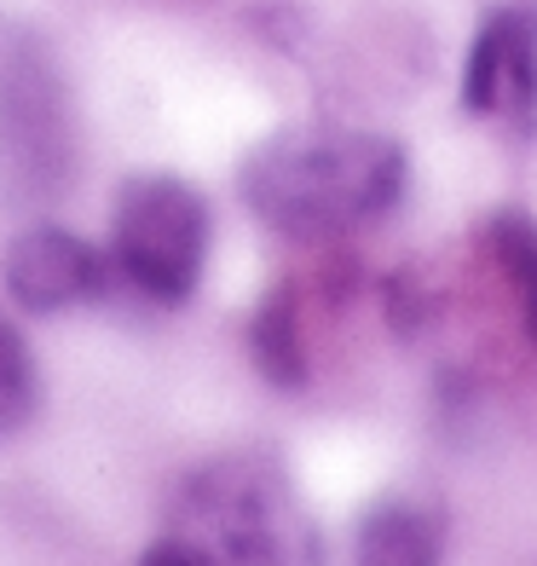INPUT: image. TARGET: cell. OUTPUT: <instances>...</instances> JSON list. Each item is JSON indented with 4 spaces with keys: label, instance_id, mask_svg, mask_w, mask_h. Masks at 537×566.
I'll list each match as a JSON object with an SVG mask.
<instances>
[{
    "label": "cell",
    "instance_id": "1",
    "mask_svg": "<svg viewBox=\"0 0 537 566\" xmlns=\"http://www.w3.org/2000/svg\"><path fill=\"white\" fill-rule=\"evenodd\" d=\"M399 139L365 134V127H289L249 150L238 168V191L249 214L295 243H329L370 226L404 197Z\"/></svg>",
    "mask_w": 537,
    "mask_h": 566
},
{
    "label": "cell",
    "instance_id": "2",
    "mask_svg": "<svg viewBox=\"0 0 537 566\" xmlns=\"http://www.w3.org/2000/svg\"><path fill=\"white\" fill-rule=\"evenodd\" d=\"M75 98L41 30L0 18V197L46 202L75 179Z\"/></svg>",
    "mask_w": 537,
    "mask_h": 566
},
{
    "label": "cell",
    "instance_id": "3",
    "mask_svg": "<svg viewBox=\"0 0 537 566\" xmlns=\"http://www.w3.org/2000/svg\"><path fill=\"white\" fill-rule=\"evenodd\" d=\"M214 214L179 174H134L116 197L110 261L122 283L150 306H186L209 266Z\"/></svg>",
    "mask_w": 537,
    "mask_h": 566
},
{
    "label": "cell",
    "instance_id": "4",
    "mask_svg": "<svg viewBox=\"0 0 537 566\" xmlns=\"http://www.w3.org/2000/svg\"><path fill=\"white\" fill-rule=\"evenodd\" d=\"M191 514L209 532V566H318V532L272 462L232 457L191 480Z\"/></svg>",
    "mask_w": 537,
    "mask_h": 566
},
{
    "label": "cell",
    "instance_id": "5",
    "mask_svg": "<svg viewBox=\"0 0 537 566\" xmlns=\"http://www.w3.org/2000/svg\"><path fill=\"white\" fill-rule=\"evenodd\" d=\"M0 277H7V295L35 318L110 295V261L64 226H30L23 238H12L0 254Z\"/></svg>",
    "mask_w": 537,
    "mask_h": 566
},
{
    "label": "cell",
    "instance_id": "6",
    "mask_svg": "<svg viewBox=\"0 0 537 566\" xmlns=\"http://www.w3.org/2000/svg\"><path fill=\"white\" fill-rule=\"evenodd\" d=\"M463 111L468 116H515L531 127L537 116V7H497L474 30L463 64Z\"/></svg>",
    "mask_w": 537,
    "mask_h": 566
},
{
    "label": "cell",
    "instance_id": "7",
    "mask_svg": "<svg viewBox=\"0 0 537 566\" xmlns=\"http://www.w3.org/2000/svg\"><path fill=\"white\" fill-rule=\"evenodd\" d=\"M440 521L417 503H376L358 521L352 566H440Z\"/></svg>",
    "mask_w": 537,
    "mask_h": 566
},
{
    "label": "cell",
    "instance_id": "8",
    "mask_svg": "<svg viewBox=\"0 0 537 566\" xmlns=\"http://www.w3.org/2000/svg\"><path fill=\"white\" fill-rule=\"evenodd\" d=\"M249 353L272 388H306V336L295 283H272V295L249 318Z\"/></svg>",
    "mask_w": 537,
    "mask_h": 566
},
{
    "label": "cell",
    "instance_id": "9",
    "mask_svg": "<svg viewBox=\"0 0 537 566\" xmlns=\"http://www.w3.org/2000/svg\"><path fill=\"white\" fill-rule=\"evenodd\" d=\"M485 243H492L503 277L515 283L520 318H526V329L537 336V220H526V214L508 209V214H497L492 226H485Z\"/></svg>",
    "mask_w": 537,
    "mask_h": 566
},
{
    "label": "cell",
    "instance_id": "10",
    "mask_svg": "<svg viewBox=\"0 0 537 566\" xmlns=\"http://www.w3.org/2000/svg\"><path fill=\"white\" fill-rule=\"evenodd\" d=\"M41 410V376H35V353L18 329L0 318V440L18 428H30Z\"/></svg>",
    "mask_w": 537,
    "mask_h": 566
},
{
    "label": "cell",
    "instance_id": "11",
    "mask_svg": "<svg viewBox=\"0 0 537 566\" xmlns=\"http://www.w3.org/2000/svg\"><path fill=\"white\" fill-rule=\"evenodd\" d=\"M139 566H209V560H202V549L186 544V537H162V544H150L139 555Z\"/></svg>",
    "mask_w": 537,
    "mask_h": 566
}]
</instances>
